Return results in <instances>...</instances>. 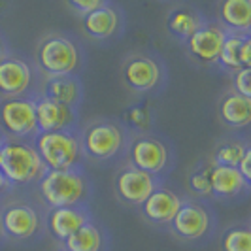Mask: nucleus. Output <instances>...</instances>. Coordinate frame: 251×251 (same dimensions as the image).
<instances>
[{"label": "nucleus", "mask_w": 251, "mask_h": 251, "mask_svg": "<svg viewBox=\"0 0 251 251\" xmlns=\"http://www.w3.org/2000/svg\"><path fill=\"white\" fill-rule=\"evenodd\" d=\"M87 61L81 40L64 30H51L38 40L34 63L42 75H79Z\"/></svg>", "instance_id": "f257e3e1"}, {"label": "nucleus", "mask_w": 251, "mask_h": 251, "mask_svg": "<svg viewBox=\"0 0 251 251\" xmlns=\"http://www.w3.org/2000/svg\"><path fill=\"white\" fill-rule=\"evenodd\" d=\"M79 132L87 159L99 163H112L126 157L132 132L123 123V119L108 115L91 117L79 125Z\"/></svg>", "instance_id": "f03ea898"}, {"label": "nucleus", "mask_w": 251, "mask_h": 251, "mask_svg": "<svg viewBox=\"0 0 251 251\" xmlns=\"http://www.w3.org/2000/svg\"><path fill=\"white\" fill-rule=\"evenodd\" d=\"M40 197L46 206L70 208V206H89L93 185L85 168H66V170H46L38 179Z\"/></svg>", "instance_id": "7ed1b4c3"}, {"label": "nucleus", "mask_w": 251, "mask_h": 251, "mask_svg": "<svg viewBox=\"0 0 251 251\" xmlns=\"http://www.w3.org/2000/svg\"><path fill=\"white\" fill-rule=\"evenodd\" d=\"M126 159L128 164L163 181L174 170L177 163V153L174 144L166 136L151 130V132L130 134Z\"/></svg>", "instance_id": "20e7f679"}, {"label": "nucleus", "mask_w": 251, "mask_h": 251, "mask_svg": "<svg viewBox=\"0 0 251 251\" xmlns=\"http://www.w3.org/2000/svg\"><path fill=\"white\" fill-rule=\"evenodd\" d=\"M32 144L48 170H66V168L85 166L87 157L81 144L79 126L53 130V132H38Z\"/></svg>", "instance_id": "39448f33"}, {"label": "nucleus", "mask_w": 251, "mask_h": 251, "mask_svg": "<svg viewBox=\"0 0 251 251\" xmlns=\"http://www.w3.org/2000/svg\"><path fill=\"white\" fill-rule=\"evenodd\" d=\"M48 168L44 166L32 140L6 138L0 148V172L13 187L38 183Z\"/></svg>", "instance_id": "423d86ee"}, {"label": "nucleus", "mask_w": 251, "mask_h": 251, "mask_svg": "<svg viewBox=\"0 0 251 251\" xmlns=\"http://www.w3.org/2000/svg\"><path fill=\"white\" fill-rule=\"evenodd\" d=\"M121 77L125 85L134 93L150 95L159 93L166 85L168 70L163 57L150 51H136L123 59Z\"/></svg>", "instance_id": "0eeeda50"}, {"label": "nucleus", "mask_w": 251, "mask_h": 251, "mask_svg": "<svg viewBox=\"0 0 251 251\" xmlns=\"http://www.w3.org/2000/svg\"><path fill=\"white\" fill-rule=\"evenodd\" d=\"M0 228L4 240L25 244L42 234V217L34 204L12 201L0 204Z\"/></svg>", "instance_id": "6e6552de"}, {"label": "nucleus", "mask_w": 251, "mask_h": 251, "mask_svg": "<svg viewBox=\"0 0 251 251\" xmlns=\"http://www.w3.org/2000/svg\"><path fill=\"white\" fill-rule=\"evenodd\" d=\"M215 225L217 219L212 208H208L199 201H183L176 217L170 223V230L181 242L197 244L212 238Z\"/></svg>", "instance_id": "1a4fd4ad"}, {"label": "nucleus", "mask_w": 251, "mask_h": 251, "mask_svg": "<svg viewBox=\"0 0 251 251\" xmlns=\"http://www.w3.org/2000/svg\"><path fill=\"white\" fill-rule=\"evenodd\" d=\"M0 128L6 138L34 140L38 134L36 104L32 95L0 100Z\"/></svg>", "instance_id": "9d476101"}, {"label": "nucleus", "mask_w": 251, "mask_h": 251, "mask_svg": "<svg viewBox=\"0 0 251 251\" xmlns=\"http://www.w3.org/2000/svg\"><path fill=\"white\" fill-rule=\"evenodd\" d=\"M161 185H163L161 179L146 174L144 170L128 163L117 170L115 181H113L115 197L121 202H125L126 206H138V208L146 202V199L151 193Z\"/></svg>", "instance_id": "9b49d317"}, {"label": "nucleus", "mask_w": 251, "mask_h": 251, "mask_svg": "<svg viewBox=\"0 0 251 251\" xmlns=\"http://www.w3.org/2000/svg\"><path fill=\"white\" fill-rule=\"evenodd\" d=\"M36 87V70L26 59L8 53L0 61V95L13 99L30 95Z\"/></svg>", "instance_id": "f8f14e48"}, {"label": "nucleus", "mask_w": 251, "mask_h": 251, "mask_svg": "<svg viewBox=\"0 0 251 251\" xmlns=\"http://www.w3.org/2000/svg\"><path fill=\"white\" fill-rule=\"evenodd\" d=\"M83 28L91 38L95 40H112L117 38L125 28L126 17L125 10L117 4L104 0L97 10L87 13L83 19Z\"/></svg>", "instance_id": "ddd939ff"}, {"label": "nucleus", "mask_w": 251, "mask_h": 251, "mask_svg": "<svg viewBox=\"0 0 251 251\" xmlns=\"http://www.w3.org/2000/svg\"><path fill=\"white\" fill-rule=\"evenodd\" d=\"M32 95L79 110L83 102V83L79 75H40Z\"/></svg>", "instance_id": "4468645a"}, {"label": "nucleus", "mask_w": 251, "mask_h": 251, "mask_svg": "<svg viewBox=\"0 0 251 251\" xmlns=\"http://www.w3.org/2000/svg\"><path fill=\"white\" fill-rule=\"evenodd\" d=\"M32 97H34V104H36L38 132H53V130L75 128L81 125L79 110H74L61 102L50 100V99H44L38 95H32Z\"/></svg>", "instance_id": "2eb2a0df"}, {"label": "nucleus", "mask_w": 251, "mask_h": 251, "mask_svg": "<svg viewBox=\"0 0 251 251\" xmlns=\"http://www.w3.org/2000/svg\"><path fill=\"white\" fill-rule=\"evenodd\" d=\"M183 199L177 195L176 191L164 187H157L150 197L146 199V202L140 206L142 217L155 226H170L172 219L176 217L177 210L181 206Z\"/></svg>", "instance_id": "dca6fc26"}, {"label": "nucleus", "mask_w": 251, "mask_h": 251, "mask_svg": "<svg viewBox=\"0 0 251 251\" xmlns=\"http://www.w3.org/2000/svg\"><path fill=\"white\" fill-rule=\"evenodd\" d=\"M251 183L236 166H210V193L217 201H236L250 195Z\"/></svg>", "instance_id": "f3484780"}, {"label": "nucleus", "mask_w": 251, "mask_h": 251, "mask_svg": "<svg viewBox=\"0 0 251 251\" xmlns=\"http://www.w3.org/2000/svg\"><path fill=\"white\" fill-rule=\"evenodd\" d=\"M226 30L219 25L217 21H208L206 25H202L193 36L189 38L187 42V50L191 51V55L195 59H199L202 63L212 64L217 63L219 59V53L223 48V42H225Z\"/></svg>", "instance_id": "a211bd4d"}, {"label": "nucleus", "mask_w": 251, "mask_h": 251, "mask_svg": "<svg viewBox=\"0 0 251 251\" xmlns=\"http://www.w3.org/2000/svg\"><path fill=\"white\" fill-rule=\"evenodd\" d=\"M93 215L89 212V206H70V208H53L48 212L46 226L53 234V238L63 244L81 226L89 223Z\"/></svg>", "instance_id": "6ab92c4d"}, {"label": "nucleus", "mask_w": 251, "mask_h": 251, "mask_svg": "<svg viewBox=\"0 0 251 251\" xmlns=\"http://www.w3.org/2000/svg\"><path fill=\"white\" fill-rule=\"evenodd\" d=\"M208 21L210 19L199 6L189 4V2H179V4H174L172 10L166 15V28L176 40L187 42L189 38Z\"/></svg>", "instance_id": "aec40b11"}, {"label": "nucleus", "mask_w": 251, "mask_h": 251, "mask_svg": "<svg viewBox=\"0 0 251 251\" xmlns=\"http://www.w3.org/2000/svg\"><path fill=\"white\" fill-rule=\"evenodd\" d=\"M217 23L226 32L250 34L251 30V0H223L217 8Z\"/></svg>", "instance_id": "412c9836"}, {"label": "nucleus", "mask_w": 251, "mask_h": 251, "mask_svg": "<svg viewBox=\"0 0 251 251\" xmlns=\"http://www.w3.org/2000/svg\"><path fill=\"white\" fill-rule=\"evenodd\" d=\"M219 117L226 126L240 130L246 128L251 121V99L242 97L236 91H226L219 100Z\"/></svg>", "instance_id": "4be33fe9"}, {"label": "nucleus", "mask_w": 251, "mask_h": 251, "mask_svg": "<svg viewBox=\"0 0 251 251\" xmlns=\"http://www.w3.org/2000/svg\"><path fill=\"white\" fill-rule=\"evenodd\" d=\"M110 236L95 219L81 226L68 240L63 242V250L66 251H108Z\"/></svg>", "instance_id": "5701e85b"}, {"label": "nucleus", "mask_w": 251, "mask_h": 251, "mask_svg": "<svg viewBox=\"0 0 251 251\" xmlns=\"http://www.w3.org/2000/svg\"><path fill=\"white\" fill-rule=\"evenodd\" d=\"M248 148H250V144L246 140H240V138L223 140L212 151L210 166H238L240 159L244 157V153H246Z\"/></svg>", "instance_id": "b1692460"}, {"label": "nucleus", "mask_w": 251, "mask_h": 251, "mask_svg": "<svg viewBox=\"0 0 251 251\" xmlns=\"http://www.w3.org/2000/svg\"><path fill=\"white\" fill-rule=\"evenodd\" d=\"M250 34L226 32L223 48H221V53H219V59H217V64H219L221 68L230 70V72L242 68V44H244L246 36H250Z\"/></svg>", "instance_id": "393cba45"}, {"label": "nucleus", "mask_w": 251, "mask_h": 251, "mask_svg": "<svg viewBox=\"0 0 251 251\" xmlns=\"http://www.w3.org/2000/svg\"><path fill=\"white\" fill-rule=\"evenodd\" d=\"M223 251H251V230L248 223L228 226L221 238Z\"/></svg>", "instance_id": "a878e982"}, {"label": "nucleus", "mask_w": 251, "mask_h": 251, "mask_svg": "<svg viewBox=\"0 0 251 251\" xmlns=\"http://www.w3.org/2000/svg\"><path fill=\"white\" fill-rule=\"evenodd\" d=\"M123 123L128 126V130L132 134H138V132H151L153 128V115H151L150 108L140 104V106H132L128 108Z\"/></svg>", "instance_id": "bb28decb"}, {"label": "nucleus", "mask_w": 251, "mask_h": 251, "mask_svg": "<svg viewBox=\"0 0 251 251\" xmlns=\"http://www.w3.org/2000/svg\"><path fill=\"white\" fill-rule=\"evenodd\" d=\"M189 189L199 195V197H210L212 199V193H210V164L208 166H197L193 172H189Z\"/></svg>", "instance_id": "cd10ccee"}, {"label": "nucleus", "mask_w": 251, "mask_h": 251, "mask_svg": "<svg viewBox=\"0 0 251 251\" xmlns=\"http://www.w3.org/2000/svg\"><path fill=\"white\" fill-rule=\"evenodd\" d=\"M232 85L242 97L251 99V68H238L232 72Z\"/></svg>", "instance_id": "c85d7f7f"}, {"label": "nucleus", "mask_w": 251, "mask_h": 251, "mask_svg": "<svg viewBox=\"0 0 251 251\" xmlns=\"http://www.w3.org/2000/svg\"><path fill=\"white\" fill-rule=\"evenodd\" d=\"M102 2H104V0H68L66 6H68L70 10H74V12L83 19L87 13H91L93 10H97Z\"/></svg>", "instance_id": "c756f323"}, {"label": "nucleus", "mask_w": 251, "mask_h": 251, "mask_svg": "<svg viewBox=\"0 0 251 251\" xmlns=\"http://www.w3.org/2000/svg\"><path fill=\"white\" fill-rule=\"evenodd\" d=\"M238 172L244 176V179H248L251 183V146L246 150V153H244V157L240 159V163H238Z\"/></svg>", "instance_id": "7c9ffc66"}, {"label": "nucleus", "mask_w": 251, "mask_h": 251, "mask_svg": "<svg viewBox=\"0 0 251 251\" xmlns=\"http://www.w3.org/2000/svg\"><path fill=\"white\" fill-rule=\"evenodd\" d=\"M250 48H251V34L250 36H246L244 44H242V68H251Z\"/></svg>", "instance_id": "2f4dec72"}, {"label": "nucleus", "mask_w": 251, "mask_h": 251, "mask_svg": "<svg viewBox=\"0 0 251 251\" xmlns=\"http://www.w3.org/2000/svg\"><path fill=\"white\" fill-rule=\"evenodd\" d=\"M13 189V185L6 179V176L0 172V197H4V195H8L10 191Z\"/></svg>", "instance_id": "473e14b6"}, {"label": "nucleus", "mask_w": 251, "mask_h": 251, "mask_svg": "<svg viewBox=\"0 0 251 251\" xmlns=\"http://www.w3.org/2000/svg\"><path fill=\"white\" fill-rule=\"evenodd\" d=\"M8 53H12V50H10V46H8V42L4 40V38L0 36V61L8 55Z\"/></svg>", "instance_id": "72a5a7b5"}, {"label": "nucleus", "mask_w": 251, "mask_h": 251, "mask_svg": "<svg viewBox=\"0 0 251 251\" xmlns=\"http://www.w3.org/2000/svg\"><path fill=\"white\" fill-rule=\"evenodd\" d=\"M0 242H4V236H2V228H0Z\"/></svg>", "instance_id": "f704fd0d"}, {"label": "nucleus", "mask_w": 251, "mask_h": 251, "mask_svg": "<svg viewBox=\"0 0 251 251\" xmlns=\"http://www.w3.org/2000/svg\"><path fill=\"white\" fill-rule=\"evenodd\" d=\"M2 142H4V136H0V148H2Z\"/></svg>", "instance_id": "c9c22d12"}, {"label": "nucleus", "mask_w": 251, "mask_h": 251, "mask_svg": "<svg viewBox=\"0 0 251 251\" xmlns=\"http://www.w3.org/2000/svg\"><path fill=\"white\" fill-rule=\"evenodd\" d=\"M59 251H66V250H63V248H61V250H59Z\"/></svg>", "instance_id": "e433bc0d"}]
</instances>
